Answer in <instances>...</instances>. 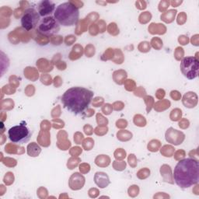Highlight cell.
<instances>
[{
    "label": "cell",
    "mask_w": 199,
    "mask_h": 199,
    "mask_svg": "<svg viewBox=\"0 0 199 199\" xmlns=\"http://www.w3.org/2000/svg\"><path fill=\"white\" fill-rule=\"evenodd\" d=\"M93 92L84 87H72L61 97L64 108L75 115L82 114L87 110L93 97Z\"/></svg>",
    "instance_id": "6da1fadb"
},
{
    "label": "cell",
    "mask_w": 199,
    "mask_h": 199,
    "mask_svg": "<svg viewBox=\"0 0 199 199\" xmlns=\"http://www.w3.org/2000/svg\"><path fill=\"white\" fill-rule=\"evenodd\" d=\"M174 180L182 189L197 185L199 180L198 160L193 158L179 160L174 168Z\"/></svg>",
    "instance_id": "7a4b0ae2"
},
{
    "label": "cell",
    "mask_w": 199,
    "mask_h": 199,
    "mask_svg": "<svg viewBox=\"0 0 199 199\" xmlns=\"http://www.w3.org/2000/svg\"><path fill=\"white\" fill-rule=\"evenodd\" d=\"M54 17L58 23L63 26H72L79 20V11L72 2H63L56 7Z\"/></svg>",
    "instance_id": "3957f363"
},
{
    "label": "cell",
    "mask_w": 199,
    "mask_h": 199,
    "mask_svg": "<svg viewBox=\"0 0 199 199\" xmlns=\"http://www.w3.org/2000/svg\"><path fill=\"white\" fill-rule=\"evenodd\" d=\"M33 132L26 125L25 121H22L17 125L12 126L8 131V137L14 144L23 145L27 143L32 137Z\"/></svg>",
    "instance_id": "277c9868"
},
{
    "label": "cell",
    "mask_w": 199,
    "mask_h": 199,
    "mask_svg": "<svg viewBox=\"0 0 199 199\" xmlns=\"http://www.w3.org/2000/svg\"><path fill=\"white\" fill-rule=\"evenodd\" d=\"M180 71L184 77L192 80L196 79L199 72V61L197 57L190 56L182 59L180 65Z\"/></svg>",
    "instance_id": "5b68a950"
},
{
    "label": "cell",
    "mask_w": 199,
    "mask_h": 199,
    "mask_svg": "<svg viewBox=\"0 0 199 199\" xmlns=\"http://www.w3.org/2000/svg\"><path fill=\"white\" fill-rule=\"evenodd\" d=\"M38 34L43 36H53L60 31V24L54 16H46L42 18L36 27Z\"/></svg>",
    "instance_id": "8992f818"
},
{
    "label": "cell",
    "mask_w": 199,
    "mask_h": 199,
    "mask_svg": "<svg viewBox=\"0 0 199 199\" xmlns=\"http://www.w3.org/2000/svg\"><path fill=\"white\" fill-rule=\"evenodd\" d=\"M40 17L37 9L34 8L26 9L21 17L22 27L26 31H30L34 29L37 27V24L40 22Z\"/></svg>",
    "instance_id": "52a82bcc"
},
{
    "label": "cell",
    "mask_w": 199,
    "mask_h": 199,
    "mask_svg": "<svg viewBox=\"0 0 199 199\" xmlns=\"http://www.w3.org/2000/svg\"><path fill=\"white\" fill-rule=\"evenodd\" d=\"M165 137H166V141L174 146H179L182 144L185 139V135L183 132L176 130L173 127H169L167 129L165 134Z\"/></svg>",
    "instance_id": "ba28073f"
},
{
    "label": "cell",
    "mask_w": 199,
    "mask_h": 199,
    "mask_svg": "<svg viewBox=\"0 0 199 199\" xmlns=\"http://www.w3.org/2000/svg\"><path fill=\"white\" fill-rule=\"evenodd\" d=\"M55 10V4L50 0H43L37 4V11L40 16L46 17L51 16Z\"/></svg>",
    "instance_id": "9c48e42d"
},
{
    "label": "cell",
    "mask_w": 199,
    "mask_h": 199,
    "mask_svg": "<svg viewBox=\"0 0 199 199\" xmlns=\"http://www.w3.org/2000/svg\"><path fill=\"white\" fill-rule=\"evenodd\" d=\"M85 183V177L79 173H74L71 176L68 181L70 188L73 191H78L82 189Z\"/></svg>",
    "instance_id": "30bf717a"
},
{
    "label": "cell",
    "mask_w": 199,
    "mask_h": 199,
    "mask_svg": "<svg viewBox=\"0 0 199 199\" xmlns=\"http://www.w3.org/2000/svg\"><path fill=\"white\" fill-rule=\"evenodd\" d=\"M94 182L100 188H105L110 183L108 175L104 172H96L94 175Z\"/></svg>",
    "instance_id": "8fae6325"
},
{
    "label": "cell",
    "mask_w": 199,
    "mask_h": 199,
    "mask_svg": "<svg viewBox=\"0 0 199 199\" xmlns=\"http://www.w3.org/2000/svg\"><path fill=\"white\" fill-rule=\"evenodd\" d=\"M184 107L187 108H194L197 104V96L194 92H187L183 96L182 100Z\"/></svg>",
    "instance_id": "7c38bea8"
},
{
    "label": "cell",
    "mask_w": 199,
    "mask_h": 199,
    "mask_svg": "<svg viewBox=\"0 0 199 199\" xmlns=\"http://www.w3.org/2000/svg\"><path fill=\"white\" fill-rule=\"evenodd\" d=\"M26 152L30 156L37 157L41 152V148L37 143L33 141V142L28 144L27 147H26Z\"/></svg>",
    "instance_id": "4fadbf2b"
},
{
    "label": "cell",
    "mask_w": 199,
    "mask_h": 199,
    "mask_svg": "<svg viewBox=\"0 0 199 199\" xmlns=\"http://www.w3.org/2000/svg\"><path fill=\"white\" fill-rule=\"evenodd\" d=\"M95 163L100 167H106L110 165V159L107 155H99L95 159Z\"/></svg>",
    "instance_id": "5bb4252c"
},
{
    "label": "cell",
    "mask_w": 199,
    "mask_h": 199,
    "mask_svg": "<svg viewBox=\"0 0 199 199\" xmlns=\"http://www.w3.org/2000/svg\"><path fill=\"white\" fill-rule=\"evenodd\" d=\"M127 77V72L124 70H118L115 71L113 74V80L118 85H122L124 82V79Z\"/></svg>",
    "instance_id": "9a60e30c"
},
{
    "label": "cell",
    "mask_w": 199,
    "mask_h": 199,
    "mask_svg": "<svg viewBox=\"0 0 199 199\" xmlns=\"http://www.w3.org/2000/svg\"><path fill=\"white\" fill-rule=\"evenodd\" d=\"M177 10H174V9H171V10L167 11L166 12L163 13L161 16V20H163L166 23H171V22L174 21V18H175L176 15H177Z\"/></svg>",
    "instance_id": "2e32d148"
},
{
    "label": "cell",
    "mask_w": 199,
    "mask_h": 199,
    "mask_svg": "<svg viewBox=\"0 0 199 199\" xmlns=\"http://www.w3.org/2000/svg\"><path fill=\"white\" fill-rule=\"evenodd\" d=\"M134 124L138 127H145L146 125V120L143 116L140 114H136L134 117Z\"/></svg>",
    "instance_id": "e0dca14e"
},
{
    "label": "cell",
    "mask_w": 199,
    "mask_h": 199,
    "mask_svg": "<svg viewBox=\"0 0 199 199\" xmlns=\"http://www.w3.org/2000/svg\"><path fill=\"white\" fill-rule=\"evenodd\" d=\"M160 146V141L159 140H152L148 144V149L151 152H157Z\"/></svg>",
    "instance_id": "ac0fdd59"
},
{
    "label": "cell",
    "mask_w": 199,
    "mask_h": 199,
    "mask_svg": "<svg viewBox=\"0 0 199 199\" xmlns=\"http://www.w3.org/2000/svg\"><path fill=\"white\" fill-rule=\"evenodd\" d=\"M182 116V111L181 110L178 108L174 109V110L171 111L170 113V119L172 120L173 121H179V120L181 118Z\"/></svg>",
    "instance_id": "d6986e66"
},
{
    "label": "cell",
    "mask_w": 199,
    "mask_h": 199,
    "mask_svg": "<svg viewBox=\"0 0 199 199\" xmlns=\"http://www.w3.org/2000/svg\"><path fill=\"white\" fill-rule=\"evenodd\" d=\"M144 101L146 104V111H147V113H149V112L152 110V107H153L154 104V99L152 96H146V97L144 98Z\"/></svg>",
    "instance_id": "ffe728a7"
},
{
    "label": "cell",
    "mask_w": 199,
    "mask_h": 199,
    "mask_svg": "<svg viewBox=\"0 0 199 199\" xmlns=\"http://www.w3.org/2000/svg\"><path fill=\"white\" fill-rule=\"evenodd\" d=\"M149 175H150V170L149 169H147V168H143V169H140L136 174L137 177L139 178L140 180L147 178Z\"/></svg>",
    "instance_id": "44dd1931"
},
{
    "label": "cell",
    "mask_w": 199,
    "mask_h": 199,
    "mask_svg": "<svg viewBox=\"0 0 199 199\" xmlns=\"http://www.w3.org/2000/svg\"><path fill=\"white\" fill-rule=\"evenodd\" d=\"M96 121H97V124L100 127H102V126H106L108 124V120L107 118H104L102 114L100 113H97L96 114Z\"/></svg>",
    "instance_id": "7402d4cb"
},
{
    "label": "cell",
    "mask_w": 199,
    "mask_h": 199,
    "mask_svg": "<svg viewBox=\"0 0 199 199\" xmlns=\"http://www.w3.org/2000/svg\"><path fill=\"white\" fill-rule=\"evenodd\" d=\"M113 166L114 169L118 171H122L124 169H125L126 168V163L124 161H121V162H118V161H114L113 163Z\"/></svg>",
    "instance_id": "603a6c76"
},
{
    "label": "cell",
    "mask_w": 199,
    "mask_h": 199,
    "mask_svg": "<svg viewBox=\"0 0 199 199\" xmlns=\"http://www.w3.org/2000/svg\"><path fill=\"white\" fill-rule=\"evenodd\" d=\"M150 44H149V42L144 41L140 43L139 46H138V49L141 52H148V51H150Z\"/></svg>",
    "instance_id": "cb8c5ba5"
},
{
    "label": "cell",
    "mask_w": 199,
    "mask_h": 199,
    "mask_svg": "<svg viewBox=\"0 0 199 199\" xmlns=\"http://www.w3.org/2000/svg\"><path fill=\"white\" fill-rule=\"evenodd\" d=\"M139 192V188L137 185H132L128 188V195L131 197H135Z\"/></svg>",
    "instance_id": "d4e9b609"
},
{
    "label": "cell",
    "mask_w": 199,
    "mask_h": 199,
    "mask_svg": "<svg viewBox=\"0 0 199 199\" xmlns=\"http://www.w3.org/2000/svg\"><path fill=\"white\" fill-rule=\"evenodd\" d=\"M126 152L123 149H118L114 152V157L117 160H122L125 158Z\"/></svg>",
    "instance_id": "484cf974"
},
{
    "label": "cell",
    "mask_w": 199,
    "mask_h": 199,
    "mask_svg": "<svg viewBox=\"0 0 199 199\" xmlns=\"http://www.w3.org/2000/svg\"><path fill=\"white\" fill-rule=\"evenodd\" d=\"M127 162H128L129 165L132 166V168H135L137 166V160L136 157L134 154H130L127 157Z\"/></svg>",
    "instance_id": "4316f807"
},
{
    "label": "cell",
    "mask_w": 199,
    "mask_h": 199,
    "mask_svg": "<svg viewBox=\"0 0 199 199\" xmlns=\"http://www.w3.org/2000/svg\"><path fill=\"white\" fill-rule=\"evenodd\" d=\"M112 110H113V107H112V105H110V104H106L103 106L102 111L104 114H110V113H112Z\"/></svg>",
    "instance_id": "83f0119b"
},
{
    "label": "cell",
    "mask_w": 199,
    "mask_h": 199,
    "mask_svg": "<svg viewBox=\"0 0 199 199\" xmlns=\"http://www.w3.org/2000/svg\"><path fill=\"white\" fill-rule=\"evenodd\" d=\"M142 18H145L144 21H143V23H148V22L151 20V18H152V14H151L149 12H143V13H141L139 16V19H142Z\"/></svg>",
    "instance_id": "f1b7e54d"
},
{
    "label": "cell",
    "mask_w": 199,
    "mask_h": 199,
    "mask_svg": "<svg viewBox=\"0 0 199 199\" xmlns=\"http://www.w3.org/2000/svg\"><path fill=\"white\" fill-rule=\"evenodd\" d=\"M76 40V37L73 35H69L67 36L66 38H65V42L66 44V45L69 46V45H72L75 41Z\"/></svg>",
    "instance_id": "f546056e"
},
{
    "label": "cell",
    "mask_w": 199,
    "mask_h": 199,
    "mask_svg": "<svg viewBox=\"0 0 199 199\" xmlns=\"http://www.w3.org/2000/svg\"><path fill=\"white\" fill-rule=\"evenodd\" d=\"M82 139H83V135H82V134L77 132V133H76L74 135V141H76V144H81V141H82Z\"/></svg>",
    "instance_id": "4dcf8cb0"
},
{
    "label": "cell",
    "mask_w": 199,
    "mask_h": 199,
    "mask_svg": "<svg viewBox=\"0 0 199 199\" xmlns=\"http://www.w3.org/2000/svg\"><path fill=\"white\" fill-rule=\"evenodd\" d=\"M178 41L180 42V44L186 45V44H187L188 42H189V39H188V37H186V36L181 35V36H180V37H179Z\"/></svg>",
    "instance_id": "1f68e13d"
},
{
    "label": "cell",
    "mask_w": 199,
    "mask_h": 199,
    "mask_svg": "<svg viewBox=\"0 0 199 199\" xmlns=\"http://www.w3.org/2000/svg\"><path fill=\"white\" fill-rule=\"evenodd\" d=\"M170 96L174 100H179L180 99L181 95H180V93H179L178 91H172L170 93Z\"/></svg>",
    "instance_id": "d6a6232c"
},
{
    "label": "cell",
    "mask_w": 199,
    "mask_h": 199,
    "mask_svg": "<svg viewBox=\"0 0 199 199\" xmlns=\"http://www.w3.org/2000/svg\"><path fill=\"white\" fill-rule=\"evenodd\" d=\"M169 2L167 1H162L160 2V5H159V8H161L162 6H163V8H162L161 9H160V11H161V12H163V10H164L165 9H166L167 8V6H169Z\"/></svg>",
    "instance_id": "836d02e7"
},
{
    "label": "cell",
    "mask_w": 199,
    "mask_h": 199,
    "mask_svg": "<svg viewBox=\"0 0 199 199\" xmlns=\"http://www.w3.org/2000/svg\"><path fill=\"white\" fill-rule=\"evenodd\" d=\"M177 155H179L178 156H176L175 159L177 160H180V159L184 158L185 156V152L183 150H178L177 152H176Z\"/></svg>",
    "instance_id": "e575fe53"
},
{
    "label": "cell",
    "mask_w": 199,
    "mask_h": 199,
    "mask_svg": "<svg viewBox=\"0 0 199 199\" xmlns=\"http://www.w3.org/2000/svg\"><path fill=\"white\" fill-rule=\"evenodd\" d=\"M191 43L195 46H198V35L197 34L193 36L192 38H191Z\"/></svg>",
    "instance_id": "d590c367"
},
{
    "label": "cell",
    "mask_w": 199,
    "mask_h": 199,
    "mask_svg": "<svg viewBox=\"0 0 199 199\" xmlns=\"http://www.w3.org/2000/svg\"><path fill=\"white\" fill-rule=\"evenodd\" d=\"M182 1L180 2H171V4H172L173 7H177L180 4H181Z\"/></svg>",
    "instance_id": "8d00e7d4"
}]
</instances>
